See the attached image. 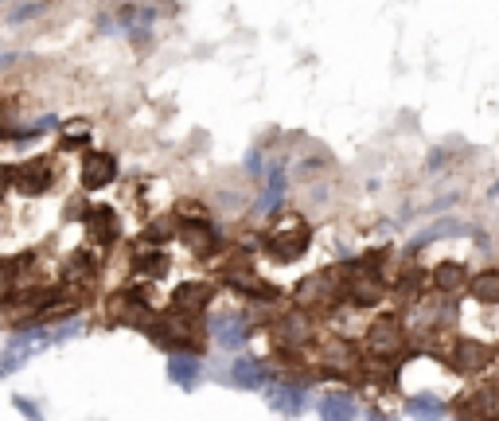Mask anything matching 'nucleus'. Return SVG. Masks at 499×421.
I'll list each match as a JSON object with an SVG mask.
<instances>
[{"mask_svg": "<svg viewBox=\"0 0 499 421\" xmlns=\"http://www.w3.org/2000/svg\"><path fill=\"white\" fill-rule=\"evenodd\" d=\"M281 331H285V339H292V344H297V339H305V331H308V320H305V316H297V312H292V316L285 320V324H281Z\"/></svg>", "mask_w": 499, "mask_h": 421, "instance_id": "nucleus-18", "label": "nucleus"}, {"mask_svg": "<svg viewBox=\"0 0 499 421\" xmlns=\"http://www.w3.org/2000/svg\"><path fill=\"white\" fill-rule=\"evenodd\" d=\"M86 230H90V242H97V246H110V242L117 238V214L110 207H94L90 219H86Z\"/></svg>", "mask_w": 499, "mask_h": 421, "instance_id": "nucleus-10", "label": "nucleus"}, {"mask_svg": "<svg viewBox=\"0 0 499 421\" xmlns=\"http://www.w3.org/2000/svg\"><path fill=\"white\" fill-rule=\"evenodd\" d=\"M448 363L456 370H484L487 347L476 344V339H461V344H453V351H448Z\"/></svg>", "mask_w": 499, "mask_h": 421, "instance_id": "nucleus-8", "label": "nucleus"}, {"mask_svg": "<svg viewBox=\"0 0 499 421\" xmlns=\"http://www.w3.org/2000/svg\"><path fill=\"white\" fill-rule=\"evenodd\" d=\"M66 269H71V277H82V281H90L94 277V261L90 258H86V253H74V258H71V266H66Z\"/></svg>", "mask_w": 499, "mask_h": 421, "instance_id": "nucleus-19", "label": "nucleus"}, {"mask_svg": "<svg viewBox=\"0 0 499 421\" xmlns=\"http://www.w3.org/2000/svg\"><path fill=\"white\" fill-rule=\"evenodd\" d=\"M305 250H308V230H305V222H297V219H289L285 227H277L266 238V253L273 261H297Z\"/></svg>", "mask_w": 499, "mask_h": 421, "instance_id": "nucleus-1", "label": "nucleus"}, {"mask_svg": "<svg viewBox=\"0 0 499 421\" xmlns=\"http://www.w3.org/2000/svg\"><path fill=\"white\" fill-rule=\"evenodd\" d=\"M12 188V168H0V195Z\"/></svg>", "mask_w": 499, "mask_h": 421, "instance_id": "nucleus-21", "label": "nucleus"}, {"mask_svg": "<svg viewBox=\"0 0 499 421\" xmlns=\"http://www.w3.org/2000/svg\"><path fill=\"white\" fill-rule=\"evenodd\" d=\"M16 289V261H0V297Z\"/></svg>", "mask_w": 499, "mask_h": 421, "instance_id": "nucleus-20", "label": "nucleus"}, {"mask_svg": "<svg viewBox=\"0 0 499 421\" xmlns=\"http://www.w3.org/2000/svg\"><path fill=\"white\" fill-rule=\"evenodd\" d=\"M472 292L484 300V305H499V269H487L472 281Z\"/></svg>", "mask_w": 499, "mask_h": 421, "instance_id": "nucleus-16", "label": "nucleus"}, {"mask_svg": "<svg viewBox=\"0 0 499 421\" xmlns=\"http://www.w3.org/2000/svg\"><path fill=\"white\" fill-rule=\"evenodd\" d=\"M320 414L324 417H359V402L351 394H324L320 398Z\"/></svg>", "mask_w": 499, "mask_h": 421, "instance_id": "nucleus-13", "label": "nucleus"}, {"mask_svg": "<svg viewBox=\"0 0 499 421\" xmlns=\"http://www.w3.org/2000/svg\"><path fill=\"white\" fill-rule=\"evenodd\" d=\"M367 347L375 351L378 359H390V355H398V351L406 347V328H402V320H394V316H383L375 328L367 331Z\"/></svg>", "mask_w": 499, "mask_h": 421, "instance_id": "nucleus-2", "label": "nucleus"}, {"mask_svg": "<svg viewBox=\"0 0 499 421\" xmlns=\"http://www.w3.org/2000/svg\"><path fill=\"white\" fill-rule=\"evenodd\" d=\"M211 336L230 351L242 347L246 344V316H242V312H219V316L211 320Z\"/></svg>", "mask_w": 499, "mask_h": 421, "instance_id": "nucleus-4", "label": "nucleus"}, {"mask_svg": "<svg viewBox=\"0 0 499 421\" xmlns=\"http://www.w3.org/2000/svg\"><path fill=\"white\" fill-rule=\"evenodd\" d=\"M227 383H234V386H246V390H261V386L269 383V370L261 367V363H253V359H238V363L230 367Z\"/></svg>", "mask_w": 499, "mask_h": 421, "instance_id": "nucleus-9", "label": "nucleus"}, {"mask_svg": "<svg viewBox=\"0 0 499 421\" xmlns=\"http://www.w3.org/2000/svg\"><path fill=\"white\" fill-rule=\"evenodd\" d=\"M168 378L175 386H183V390H195L199 386V378H203V363L191 355V351H172L168 355Z\"/></svg>", "mask_w": 499, "mask_h": 421, "instance_id": "nucleus-5", "label": "nucleus"}, {"mask_svg": "<svg viewBox=\"0 0 499 421\" xmlns=\"http://www.w3.org/2000/svg\"><path fill=\"white\" fill-rule=\"evenodd\" d=\"M113 172H117V164H113V156L110 152H97V149H90L82 156V183L86 188H105V183L113 180Z\"/></svg>", "mask_w": 499, "mask_h": 421, "instance_id": "nucleus-6", "label": "nucleus"}, {"mask_svg": "<svg viewBox=\"0 0 499 421\" xmlns=\"http://www.w3.org/2000/svg\"><path fill=\"white\" fill-rule=\"evenodd\" d=\"M461 234H472V227H468V222H437V227H429V230L417 234V238H414V250L433 246L437 238H461Z\"/></svg>", "mask_w": 499, "mask_h": 421, "instance_id": "nucleus-12", "label": "nucleus"}, {"mask_svg": "<svg viewBox=\"0 0 499 421\" xmlns=\"http://www.w3.org/2000/svg\"><path fill=\"white\" fill-rule=\"evenodd\" d=\"M16 409H24L27 417H35V414H39V406H32V402H27V398H16Z\"/></svg>", "mask_w": 499, "mask_h": 421, "instance_id": "nucleus-22", "label": "nucleus"}, {"mask_svg": "<svg viewBox=\"0 0 499 421\" xmlns=\"http://www.w3.org/2000/svg\"><path fill=\"white\" fill-rule=\"evenodd\" d=\"M12 188L24 191V195H43L51 188V164L43 160V156H32V160L16 164L12 168Z\"/></svg>", "mask_w": 499, "mask_h": 421, "instance_id": "nucleus-3", "label": "nucleus"}, {"mask_svg": "<svg viewBox=\"0 0 499 421\" xmlns=\"http://www.w3.org/2000/svg\"><path fill=\"white\" fill-rule=\"evenodd\" d=\"M437 289H441V292H461L464 289V266H456V261H453V266H448V261H445V266H437Z\"/></svg>", "mask_w": 499, "mask_h": 421, "instance_id": "nucleus-15", "label": "nucleus"}, {"mask_svg": "<svg viewBox=\"0 0 499 421\" xmlns=\"http://www.w3.org/2000/svg\"><path fill=\"white\" fill-rule=\"evenodd\" d=\"M285 172H281V168H273V175H269V191L266 195H261V203H258V211L261 214H273V211H277V203H281V195H285Z\"/></svg>", "mask_w": 499, "mask_h": 421, "instance_id": "nucleus-14", "label": "nucleus"}, {"mask_svg": "<svg viewBox=\"0 0 499 421\" xmlns=\"http://www.w3.org/2000/svg\"><path fill=\"white\" fill-rule=\"evenodd\" d=\"M211 297H214V289L207 281H183V285L172 292V305H175V312H191L195 316L199 308L211 305Z\"/></svg>", "mask_w": 499, "mask_h": 421, "instance_id": "nucleus-7", "label": "nucleus"}, {"mask_svg": "<svg viewBox=\"0 0 499 421\" xmlns=\"http://www.w3.org/2000/svg\"><path fill=\"white\" fill-rule=\"evenodd\" d=\"M269 406L277 414H300L305 409V386H269Z\"/></svg>", "mask_w": 499, "mask_h": 421, "instance_id": "nucleus-11", "label": "nucleus"}, {"mask_svg": "<svg viewBox=\"0 0 499 421\" xmlns=\"http://www.w3.org/2000/svg\"><path fill=\"white\" fill-rule=\"evenodd\" d=\"M406 414L441 417V414H448V406H445V402H433V398H429V394H417V398H409V402H406Z\"/></svg>", "mask_w": 499, "mask_h": 421, "instance_id": "nucleus-17", "label": "nucleus"}]
</instances>
